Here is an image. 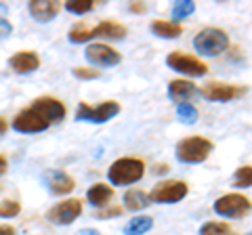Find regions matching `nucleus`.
<instances>
[{
    "mask_svg": "<svg viewBox=\"0 0 252 235\" xmlns=\"http://www.w3.org/2000/svg\"><path fill=\"white\" fill-rule=\"evenodd\" d=\"M65 118V105L59 99L53 97H40L34 99L28 109H23L13 118V130L21 132V135H30V132H42L57 124Z\"/></svg>",
    "mask_w": 252,
    "mask_h": 235,
    "instance_id": "1",
    "label": "nucleus"
},
{
    "mask_svg": "<svg viewBox=\"0 0 252 235\" xmlns=\"http://www.w3.org/2000/svg\"><path fill=\"white\" fill-rule=\"evenodd\" d=\"M145 175V164L137 160V158H122V160H116L112 166L107 170V178L109 183L116 185V187H122V185H132L141 181Z\"/></svg>",
    "mask_w": 252,
    "mask_h": 235,
    "instance_id": "2",
    "label": "nucleus"
},
{
    "mask_svg": "<svg viewBox=\"0 0 252 235\" xmlns=\"http://www.w3.org/2000/svg\"><path fill=\"white\" fill-rule=\"evenodd\" d=\"M227 46H229V38L219 28H206L193 38V49L204 57H217Z\"/></svg>",
    "mask_w": 252,
    "mask_h": 235,
    "instance_id": "3",
    "label": "nucleus"
},
{
    "mask_svg": "<svg viewBox=\"0 0 252 235\" xmlns=\"http://www.w3.org/2000/svg\"><path fill=\"white\" fill-rule=\"evenodd\" d=\"M212 143L204 137H187L177 145V160L183 164H200L210 155Z\"/></svg>",
    "mask_w": 252,
    "mask_h": 235,
    "instance_id": "4",
    "label": "nucleus"
},
{
    "mask_svg": "<svg viewBox=\"0 0 252 235\" xmlns=\"http://www.w3.org/2000/svg\"><path fill=\"white\" fill-rule=\"evenodd\" d=\"M120 114V105L116 101H103L97 107H91L89 103H80L76 112V120L80 122H93V124H105L112 118Z\"/></svg>",
    "mask_w": 252,
    "mask_h": 235,
    "instance_id": "5",
    "label": "nucleus"
},
{
    "mask_svg": "<svg viewBox=\"0 0 252 235\" xmlns=\"http://www.w3.org/2000/svg\"><path fill=\"white\" fill-rule=\"evenodd\" d=\"M215 212L225 218H240L250 212V200L240 193H227L215 202Z\"/></svg>",
    "mask_w": 252,
    "mask_h": 235,
    "instance_id": "6",
    "label": "nucleus"
},
{
    "mask_svg": "<svg viewBox=\"0 0 252 235\" xmlns=\"http://www.w3.org/2000/svg\"><path fill=\"white\" fill-rule=\"evenodd\" d=\"M166 65L172 67V69H177V72H181V74H185V76H193V78H202V76H206V72H208L206 63H202L200 59H195V57H191V55H187V53H181V51H175V53L168 55Z\"/></svg>",
    "mask_w": 252,
    "mask_h": 235,
    "instance_id": "7",
    "label": "nucleus"
},
{
    "mask_svg": "<svg viewBox=\"0 0 252 235\" xmlns=\"http://www.w3.org/2000/svg\"><path fill=\"white\" fill-rule=\"evenodd\" d=\"M248 92V86H235V84H220V82H210L200 90L202 97L210 101H219V103H229V101L242 99Z\"/></svg>",
    "mask_w": 252,
    "mask_h": 235,
    "instance_id": "8",
    "label": "nucleus"
},
{
    "mask_svg": "<svg viewBox=\"0 0 252 235\" xmlns=\"http://www.w3.org/2000/svg\"><path fill=\"white\" fill-rule=\"evenodd\" d=\"M189 187L183 181H164L154 187V191L149 193V200L156 204H177L187 195Z\"/></svg>",
    "mask_w": 252,
    "mask_h": 235,
    "instance_id": "9",
    "label": "nucleus"
},
{
    "mask_svg": "<svg viewBox=\"0 0 252 235\" xmlns=\"http://www.w3.org/2000/svg\"><path fill=\"white\" fill-rule=\"evenodd\" d=\"M82 214V202L80 200H65L53 206L49 212H46V218L53 225H72L78 216Z\"/></svg>",
    "mask_w": 252,
    "mask_h": 235,
    "instance_id": "10",
    "label": "nucleus"
},
{
    "mask_svg": "<svg viewBox=\"0 0 252 235\" xmlns=\"http://www.w3.org/2000/svg\"><path fill=\"white\" fill-rule=\"evenodd\" d=\"M84 57L89 63L99 65V67H114L122 61L120 53L114 51L112 46H107V44H91L89 49L84 51Z\"/></svg>",
    "mask_w": 252,
    "mask_h": 235,
    "instance_id": "11",
    "label": "nucleus"
},
{
    "mask_svg": "<svg viewBox=\"0 0 252 235\" xmlns=\"http://www.w3.org/2000/svg\"><path fill=\"white\" fill-rule=\"evenodd\" d=\"M44 185L49 187V191L55 195H65V193H72L74 191V178L63 170H49L44 175Z\"/></svg>",
    "mask_w": 252,
    "mask_h": 235,
    "instance_id": "12",
    "label": "nucleus"
},
{
    "mask_svg": "<svg viewBox=\"0 0 252 235\" xmlns=\"http://www.w3.org/2000/svg\"><path fill=\"white\" fill-rule=\"evenodd\" d=\"M9 65L17 74H32L40 67V57L34 51H21V53H15L9 59Z\"/></svg>",
    "mask_w": 252,
    "mask_h": 235,
    "instance_id": "13",
    "label": "nucleus"
},
{
    "mask_svg": "<svg viewBox=\"0 0 252 235\" xmlns=\"http://www.w3.org/2000/svg\"><path fill=\"white\" fill-rule=\"evenodd\" d=\"M198 95H200V90L187 80H172L168 84V97L175 103H189V101H195Z\"/></svg>",
    "mask_w": 252,
    "mask_h": 235,
    "instance_id": "14",
    "label": "nucleus"
},
{
    "mask_svg": "<svg viewBox=\"0 0 252 235\" xmlns=\"http://www.w3.org/2000/svg\"><path fill=\"white\" fill-rule=\"evenodd\" d=\"M57 13H59V2H55V0H32L30 2V15L40 23L55 19Z\"/></svg>",
    "mask_w": 252,
    "mask_h": 235,
    "instance_id": "15",
    "label": "nucleus"
},
{
    "mask_svg": "<svg viewBox=\"0 0 252 235\" xmlns=\"http://www.w3.org/2000/svg\"><path fill=\"white\" fill-rule=\"evenodd\" d=\"M126 36V28L116 21H101L99 26L91 29V38H109V40H120Z\"/></svg>",
    "mask_w": 252,
    "mask_h": 235,
    "instance_id": "16",
    "label": "nucleus"
},
{
    "mask_svg": "<svg viewBox=\"0 0 252 235\" xmlns=\"http://www.w3.org/2000/svg\"><path fill=\"white\" fill-rule=\"evenodd\" d=\"M114 198V189L112 187H107L103 183H97V185H93L89 191H86V200H89L93 206H97V208H103L107 206V202Z\"/></svg>",
    "mask_w": 252,
    "mask_h": 235,
    "instance_id": "17",
    "label": "nucleus"
},
{
    "mask_svg": "<svg viewBox=\"0 0 252 235\" xmlns=\"http://www.w3.org/2000/svg\"><path fill=\"white\" fill-rule=\"evenodd\" d=\"M149 204H152L149 195L145 191H141V189H130V191H126V195H124V208L132 210V212L147 208Z\"/></svg>",
    "mask_w": 252,
    "mask_h": 235,
    "instance_id": "18",
    "label": "nucleus"
},
{
    "mask_svg": "<svg viewBox=\"0 0 252 235\" xmlns=\"http://www.w3.org/2000/svg\"><path fill=\"white\" fill-rule=\"evenodd\" d=\"M152 32L160 38H166V40H172V38H179L183 34V28L175 21H154L152 23Z\"/></svg>",
    "mask_w": 252,
    "mask_h": 235,
    "instance_id": "19",
    "label": "nucleus"
},
{
    "mask_svg": "<svg viewBox=\"0 0 252 235\" xmlns=\"http://www.w3.org/2000/svg\"><path fill=\"white\" fill-rule=\"evenodd\" d=\"M154 227V218L149 216H135L124 227V235H143Z\"/></svg>",
    "mask_w": 252,
    "mask_h": 235,
    "instance_id": "20",
    "label": "nucleus"
},
{
    "mask_svg": "<svg viewBox=\"0 0 252 235\" xmlns=\"http://www.w3.org/2000/svg\"><path fill=\"white\" fill-rule=\"evenodd\" d=\"M177 116L183 124H193L198 122V109H195L191 103H179L177 105Z\"/></svg>",
    "mask_w": 252,
    "mask_h": 235,
    "instance_id": "21",
    "label": "nucleus"
},
{
    "mask_svg": "<svg viewBox=\"0 0 252 235\" xmlns=\"http://www.w3.org/2000/svg\"><path fill=\"white\" fill-rule=\"evenodd\" d=\"M252 185V168L250 166H242L235 170V176H233V187L238 189H248Z\"/></svg>",
    "mask_w": 252,
    "mask_h": 235,
    "instance_id": "22",
    "label": "nucleus"
},
{
    "mask_svg": "<svg viewBox=\"0 0 252 235\" xmlns=\"http://www.w3.org/2000/svg\"><path fill=\"white\" fill-rule=\"evenodd\" d=\"M93 0H69V2H65V11H69L72 15H86L89 11H93Z\"/></svg>",
    "mask_w": 252,
    "mask_h": 235,
    "instance_id": "23",
    "label": "nucleus"
},
{
    "mask_svg": "<svg viewBox=\"0 0 252 235\" xmlns=\"http://www.w3.org/2000/svg\"><path fill=\"white\" fill-rule=\"evenodd\" d=\"M195 11V4L193 2H189V0H181V2H177L175 6H172V19H177V21H181V19H185V17H189ZM175 21V23H177Z\"/></svg>",
    "mask_w": 252,
    "mask_h": 235,
    "instance_id": "24",
    "label": "nucleus"
},
{
    "mask_svg": "<svg viewBox=\"0 0 252 235\" xmlns=\"http://www.w3.org/2000/svg\"><path fill=\"white\" fill-rule=\"evenodd\" d=\"M200 235H229V225L227 223H206V225H202Z\"/></svg>",
    "mask_w": 252,
    "mask_h": 235,
    "instance_id": "25",
    "label": "nucleus"
},
{
    "mask_svg": "<svg viewBox=\"0 0 252 235\" xmlns=\"http://www.w3.org/2000/svg\"><path fill=\"white\" fill-rule=\"evenodd\" d=\"M19 212H21V206L17 202H13V200L0 202V218H13V216H17Z\"/></svg>",
    "mask_w": 252,
    "mask_h": 235,
    "instance_id": "26",
    "label": "nucleus"
},
{
    "mask_svg": "<svg viewBox=\"0 0 252 235\" xmlns=\"http://www.w3.org/2000/svg\"><path fill=\"white\" fill-rule=\"evenodd\" d=\"M91 40V29L84 28V26H78V28H72L69 29V42H86Z\"/></svg>",
    "mask_w": 252,
    "mask_h": 235,
    "instance_id": "27",
    "label": "nucleus"
},
{
    "mask_svg": "<svg viewBox=\"0 0 252 235\" xmlns=\"http://www.w3.org/2000/svg\"><path fill=\"white\" fill-rule=\"evenodd\" d=\"M74 76L80 78V80H93V78H99L101 72L99 69H89V67H74Z\"/></svg>",
    "mask_w": 252,
    "mask_h": 235,
    "instance_id": "28",
    "label": "nucleus"
},
{
    "mask_svg": "<svg viewBox=\"0 0 252 235\" xmlns=\"http://www.w3.org/2000/svg\"><path fill=\"white\" fill-rule=\"evenodd\" d=\"M11 32H13V26L4 17H0V40H4L6 36H11Z\"/></svg>",
    "mask_w": 252,
    "mask_h": 235,
    "instance_id": "29",
    "label": "nucleus"
},
{
    "mask_svg": "<svg viewBox=\"0 0 252 235\" xmlns=\"http://www.w3.org/2000/svg\"><path fill=\"white\" fill-rule=\"evenodd\" d=\"M122 214V208H112V210H103V212H99L97 216L99 218H109V216H118Z\"/></svg>",
    "mask_w": 252,
    "mask_h": 235,
    "instance_id": "30",
    "label": "nucleus"
},
{
    "mask_svg": "<svg viewBox=\"0 0 252 235\" xmlns=\"http://www.w3.org/2000/svg\"><path fill=\"white\" fill-rule=\"evenodd\" d=\"M0 235H15V229L11 225H2L0 227Z\"/></svg>",
    "mask_w": 252,
    "mask_h": 235,
    "instance_id": "31",
    "label": "nucleus"
},
{
    "mask_svg": "<svg viewBox=\"0 0 252 235\" xmlns=\"http://www.w3.org/2000/svg\"><path fill=\"white\" fill-rule=\"evenodd\" d=\"M6 168H9V162H6V158H2V155H0V176H2L4 172H6Z\"/></svg>",
    "mask_w": 252,
    "mask_h": 235,
    "instance_id": "32",
    "label": "nucleus"
},
{
    "mask_svg": "<svg viewBox=\"0 0 252 235\" xmlns=\"http://www.w3.org/2000/svg\"><path fill=\"white\" fill-rule=\"evenodd\" d=\"M78 235H101V233L94 229H82V231H78Z\"/></svg>",
    "mask_w": 252,
    "mask_h": 235,
    "instance_id": "33",
    "label": "nucleus"
},
{
    "mask_svg": "<svg viewBox=\"0 0 252 235\" xmlns=\"http://www.w3.org/2000/svg\"><path fill=\"white\" fill-rule=\"evenodd\" d=\"M6 128H9V124H6V122L2 120V118H0V137H2L4 132H6Z\"/></svg>",
    "mask_w": 252,
    "mask_h": 235,
    "instance_id": "34",
    "label": "nucleus"
},
{
    "mask_svg": "<svg viewBox=\"0 0 252 235\" xmlns=\"http://www.w3.org/2000/svg\"><path fill=\"white\" fill-rule=\"evenodd\" d=\"M130 11H135V13H137V11H145V4H132Z\"/></svg>",
    "mask_w": 252,
    "mask_h": 235,
    "instance_id": "35",
    "label": "nucleus"
}]
</instances>
